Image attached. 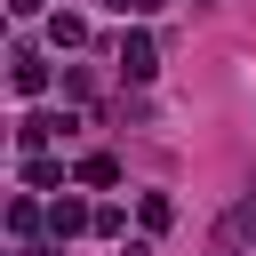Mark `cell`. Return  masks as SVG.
<instances>
[{
	"instance_id": "1",
	"label": "cell",
	"mask_w": 256,
	"mask_h": 256,
	"mask_svg": "<svg viewBox=\"0 0 256 256\" xmlns=\"http://www.w3.org/2000/svg\"><path fill=\"white\" fill-rule=\"evenodd\" d=\"M248 248H256V200H232L216 224V256H248Z\"/></svg>"
},
{
	"instance_id": "2",
	"label": "cell",
	"mask_w": 256,
	"mask_h": 256,
	"mask_svg": "<svg viewBox=\"0 0 256 256\" xmlns=\"http://www.w3.org/2000/svg\"><path fill=\"white\" fill-rule=\"evenodd\" d=\"M120 72H128V80H152V72H160V48H152V32H128V40H120Z\"/></svg>"
},
{
	"instance_id": "8",
	"label": "cell",
	"mask_w": 256,
	"mask_h": 256,
	"mask_svg": "<svg viewBox=\"0 0 256 256\" xmlns=\"http://www.w3.org/2000/svg\"><path fill=\"white\" fill-rule=\"evenodd\" d=\"M8 232H16V240H32V232H40V208H32V200H16V208H8Z\"/></svg>"
},
{
	"instance_id": "4",
	"label": "cell",
	"mask_w": 256,
	"mask_h": 256,
	"mask_svg": "<svg viewBox=\"0 0 256 256\" xmlns=\"http://www.w3.org/2000/svg\"><path fill=\"white\" fill-rule=\"evenodd\" d=\"M88 224H96V216H88L80 200H56V208H48V232H56V240H72V232H88Z\"/></svg>"
},
{
	"instance_id": "3",
	"label": "cell",
	"mask_w": 256,
	"mask_h": 256,
	"mask_svg": "<svg viewBox=\"0 0 256 256\" xmlns=\"http://www.w3.org/2000/svg\"><path fill=\"white\" fill-rule=\"evenodd\" d=\"M8 64H16V72H8V80H16V96H40V88H48V64H40L32 48H16Z\"/></svg>"
},
{
	"instance_id": "10",
	"label": "cell",
	"mask_w": 256,
	"mask_h": 256,
	"mask_svg": "<svg viewBox=\"0 0 256 256\" xmlns=\"http://www.w3.org/2000/svg\"><path fill=\"white\" fill-rule=\"evenodd\" d=\"M152 8H160V0H128V16H152Z\"/></svg>"
},
{
	"instance_id": "7",
	"label": "cell",
	"mask_w": 256,
	"mask_h": 256,
	"mask_svg": "<svg viewBox=\"0 0 256 256\" xmlns=\"http://www.w3.org/2000/svg\"><path fill=\"white\" fill-rule=\"evenodd\" d=\"M48 40H56V48H80V40H88V24H80V16H56V24H48Z\"/></svg>"
},
{
	"instance_id": "5",
	"label": "cell",
	"mask_w": 256,
	"mask_h": 256,
	"mask_svg": "<svg viewBox=\"0 0 256 256\" xmlns=\"http://www.w3.org/2000/svg\"><path fill=\"white\" fill-rule=\"evenodd\" d=\"M136 216H144V232H168V224H176V200H168V192H144Z\"/></svg>"
},
{
	"instance_id": "6",
	"label": "cell",
	"mask_w": 256,
	"mask_h": 256,
	"mask_svg": "<svg viewBox=\"0 0 256 256\" xmlns=\"http://www.w3.org/2000/svg\"><path fill=\"white\" fill-rule=\"evenodd\" d=\"M80 184H120V160H112V152H88V160H80Z\"/></svg>"
},
{
	"instance_id": "9",
	"label": "cell",
	"mask_w": 256,
	"mask_h": 256,
	"mask_svg": "<svg viewBox=\"0 0 256 256\" xmlns=\"http://www.w3.org/2000/svg\"><path fill=\"white\" fill-rule=\"evenodd\" d=\"M8 8H16V16H40V0H8Z\"/></svg>"
}]
</instances>
